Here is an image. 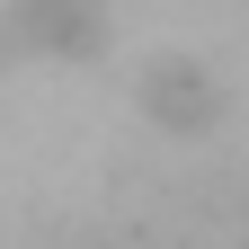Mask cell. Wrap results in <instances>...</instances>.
Segmentation results:
<instances>
[{
  "label": "cell",
  "instance_id": "6da1fadb",
  "mask_svg": "<svg viewBox=\"0 0 249 249\" xmlns=\"http://www.w3.org/2000/svg\"><path fill=\"white\" fill-rule=\"evenodd\" d=\"M142 107L160 116L169 134H196V124H213V80L196 62H151L142 71Z\"/></svg>",
  "mask_w": 249,
  "mask_h": 249
},
{
  "label": "cell",
  "instance_id": "7a4b0ae2",
  "mask_svg": "<svg viewBox=\"0 0 249 249\" xmlns=\"http://www.w3.org/2000/svg\"><path fill=\"white\" fill-rule=\"evenodd\" d=\"M18 27H45V36H53V53H71V45H89V36H98V18H89L80 0H27V9H18Z\"/></svg>",
  "mask_w": 249,
  "mask_h": 249
}]
</instances>
